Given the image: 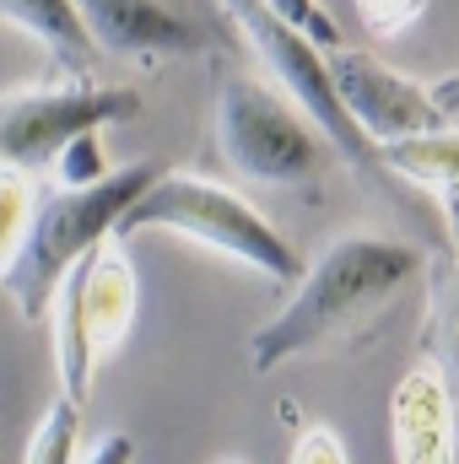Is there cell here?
Returning <instances> with one entry per match:
<instances>
[{
    "mask_svg": "<svg viewBox=\"0 0 459 464\" xmlns=\"http://www.w3.org/2000/svg\"><path fill=\"white\" fill-rule=\"evenodd\" d=\"M222 464H243V459H222Z\"/></svg>",
    "mask_w": 459,
    "mask_h": 464,
    "instance_id": "22",
    "label": "cell"
},
{
    "mask_svg": "<svg viewBox=\"0 0 459 464\" xmlns=\"http://www.w3.org/2000/svg\"><path fill=\"white\" fill-rule=\"evenodd\" d=\"M217 151L243 184L259 189H303L325 173V135L287 92L228 71L217 87V114H211Z\"/></svg>",
    "mask_w": 459,
    "mask_h": 464,
    "instance_id": "4",
    "label": "cell"
},
{
    "mask_svg": "<svg viewBox=\"0 0 459 464\" xmlns=\"http://www.w3.org/2000/svg\"><path fill=\"white\" fill-rule=\"evenodd\" d=\"M217 11L238 27V38L254 49V60L270 71V82L319 124V135L341 151L346 168H356V173H384L378 146L356 130V119L346 114L341 92H336V82H330V60H325V49H319L314 38H303L298 27H287L265 0H217Z\"/></svg>",
    "mask_w": 459,
    "mask_h": 464,
    "instance_id": "6",
    "label": "cell"
},
{
    "mask_svg": "<svg viewBox=\"0 0 459 464\" xmlns=\"http://www.w3.org/2000/svg\"><path fill=\"white\" fill-rule=\"evenodd\" d=\"M287 464H351V459H346L341 432H330V427H308V432L292 443V459Z\"/></svg>",
    "mask_w": 459,
    "mask_h": 464,
    "instance_id": "19",
    "label": "cell"
},
{
    "mask_svg": "<svg viewBox=\"0 0 459 464\" xmlns=\"http://www.w3.org/2000/svg\"><path fill=\"white\" fill-rule=\"evenodd\" d=\"M422 276V248L400 243V237H373V232H351L336 237L298 281L292 303L259 324L249 335V367L265 378L308 351H325L356 335L367 319H378L405 281Z\"/></svg>",
    "mask_w": 459,
    "mask_h": 464,
    "instance_id": "1",
    "label": "cell"
},
{
    "mask_svg": "<svg viewBox=\"0 0 459 464\" xmlns=\"http://www.w3.org/2000/svg\"><path fill=\"white\" fill-rule=\"evenodd\" d=\"M44 179L38 173H22V168H0V286L5 276L16 270L22 248H27V227L38 217V200H44Z\"/></svg>",
    "mask_w": 459,
    "mask_h": 464,
    "instance_id": "13",
    "label": "cell"
},
{
    "mask_svg": "<svg viewBox=\"0 0 459 464\" xmlns=\"http://www.w3.org/2000/svg\"><path fill=\"white\" fill-rule=\"evenodd\" d=\"M378 162H384V173H400V179L444 195L449 184H459V130L444 124V130L389 140V146H378Z\"/></svg>",
    "mask_w": 459,
    "mask_h": 464,
    "instance_id": "12",
    "label": "cell"
},
{
    "mask_svg": "<svg viewBox=\"0 0 459 464\" xmlns=\"http://www.w3.org/2000/svg\"><path fill=\"white\" fill-rule=\"evenodd\" d=\"M135 114H141L135 87H98L87 76L11 87V92H0V168H22V173L44 179V173H54L65 146Z\"/></svg>",
    "mask_w": 459,
    "mask_h": 464,
    "instance_id": "7",
    "label": "cell"
},
{
    "mask_svg": "<svg viewBox=\"0 0 459 464\" xmlns=\"http://www.w3.org/2000/svg\"><path fill=\"white\" fill-rule=\"evenodd\" d=\"M135 232H173L184 243H200L211 254H222L232 265L265 276V281H303V259L298 248L270 227L238 189L206 179V173H162L119 222V243Z\"/></svg>",
    "mask_w": 459,
    "mask_h": 464,
    "instance_id": "3",
    "label": "cell"
},
{
    "mask_svg": "<svg viewBox=\"0 0 459 464\" xmlns=\"http://www.w3.org/2000/svg\"><path fill=\"white\" fill-rule=\"evenodd\" d=\"M87 38L98 44V54L130 60V65H173V60H195L206 49V27H195L190 16H179L168 0H71Z\"/></svg>",
    "mask_w": 459,
    "mask_h": 464,
    "instance_id": "9",
    "label": "cell"
},
{
    "mask_svg": "<svg viewBox=\"0 0 459 464\" xmlns=\"http://www.w3.org/2000/svg\"><path fill=\"white\" fill-rule=\"evenodd\" d=\"M325 60H330V82L341 92L346 114L356 119V130L373 146H389V140H405V135H422V130H444V119H438L422 82L389 71L384 60H373L362 49H330Z\"/></svg>",
    "mask_w": 459,
    "mask_h": 464,
    "instance_id": "8",
    "label": "cell"
},
{
    "mask_svg": "<svg viewBox=\"0 0 459 464\" xmlns=\"http://www.w3.org/2000/svg\"><path fill=\"white\" fill-rule=\"evenodd\" d=\"M351 5H356V16L373 38H400L427 11V0H351Z\"/></svg>",
    "mask_w": 459,
    "mask_h": 464,
    "instance_id": "17",
    "label": "cell"
},
{
    "mask_svg": "<svg viewBox=\"0 0 459 464\" xmlns=\"http://www.w3.org/2000/svg\"><path fill=\"white\" fill-rule=\"evenodd\" d=\"M459 394V270L438 286V356H433Z\"/></svg>",
    "mask_w": 459,
    "mask_h": 464,
    "instance_id": "16",
    "label": "cell"
},
{
    "mask_svg": "<svg viewBox=\"0 0 459 464\" xmlns=\"http://www.w3.org/2000/svg\"><path fill=\"white\" fill-rule=\"evenodd\" d=\"M157 179H162L157 162H130V168H114L109 179L82 184V189H71V184L44 189L38 217H33V227H27V248H22L16 270L5 276V286H0V292L11 297V308H16L22 319H44V314L54 308L65 276H71L98 243L114 237L119 222H124V211H130Z\"/></svg>",
    "mask_w": 459,
    "mask_h": 464,
    "instance_id": "2",
    "label": "cell"
},
{
    "mask_svg": "<svg viewBox=\"0 0 459 464\" xmlns=\"http://www.w3.org/2000/svg\"><path fill=\"white\" fill-rule=\"evenodd\" d=\"M0 464H5V459H0Z\"/></svg>",
    "mask_w": 459,
    "mask_h": 464,
    "instance_id": "23",
    "label": "cell"
},
{
    "mask_svg": "<svg viewBox=\"0 0 459 464\" xmlns=\"http://www.w3.org/2000/svg\"><path fill=\"white\" fill-rule=\"evenodd\" d=\"M76 449H82V405L60 394V400H49V411L38 416L22 464H82Z\"/></svg>",
    "mask_w": 459,
    "mask_h": 464,
    "instance_id": "14",
    "label": "cell"
},
{
    "mask_svg": "<svg viewBox=\"0 0 459 464\" xmlns=\"http://www.w3.org/2000/svg\"><path fill=\"white\" fill-rule=\"evenodd\" d=\"M114 168H103V146H98V135H82L76 146H65V157L54 162V184H71V189H82V184H98V179H109Z\"/></svg>",
    "mask_w": 459,
    "mask_h": 464,
    "instance_id": "18",
    "label": "cell"
},
{
    "mask_svg": "<svg viewBox=\"0 0 459 464\" xmlns=\"http://www.w3.org/2000/svg\"><path fill=\"white\" fill-rule=\"evenodd\" d=\"M265 5H270L287 27H298L303 38H314L325 54H330V49H341V27H336V16H330L319 0H265Z\"/></svg>",
    "mask_w": 459,
    "mask_h": 464,
    "instance_id": "15",
    "label": "cell"
},
{
    "mask_svg": "<svg viewBox=\"0 0 459 464\" xmlns=\"http://www.w3.org/2000/svg\"><path fill=\"white\" fill-rule=\"evenodd\" d=\"M82 464H135V438L130 432H109V438H98V449Z\"/></svg>",
    "mask_w": 459,
    "mask_h": 464,
    "instance_id": "21",
    "label": "cell"
},
{
    "mask_svg": "<svg viewBox=\"0 0 459 464\" xmlns=\"http://www.w3.org/2000/svg\"><path fill=\"white\" fill-rule=\"evenodd\" d=\"M0 27L33 38L71 76H82L93 60H103L98 44L87 38V27H82V16H76L71 0H0Z\"/></svg>",
    "mask_w": 459,
    "mask_h": 464,
    "instance_id": "11",
    "label": "cell"
},
{
    "mask_svg": "<svg viewBox=\"0 0 459 464\" xmlns=\"http://www.w3.org/2000/svg\"><path fill=\"white\" fill-rule=\"evenodd\" d=\"M395 464H454V383L438 362H416L389 400Z\"/></svg>",
    "mask_w": 459,
    "mask_h": 464,
    "instance_id": "10",
    "label": "cell"
},
{
    "mask_svg": "<svg viewBox=\"0 0 459 464\" xmlns=\"http://www.w3.org/2000/svg\"><path fill=\"white\" fill-rule=\"evenodd\" d=\"M141 308V286H135V265L124 254V243L109 237L98 243L60 286L54 297V372H60V394L87 405L98 367L124 346L130 324Z\"/></svg>",
    "mask_w": 459,
    "mask_h": 464,
    "instance_id": "5",
    "label": "cell"
},
{
    "mask_svg": "<svg viewBox=\"0 0 459 464\" xmlns=\"http://www.w3.org/2000/svg\"><path fill=\"white\" fill-rule=\"evenodd\" d=\"M427 98H433V109H438V119H444L449 130H459V71H449V76H438V82H427Z\"/></svg>",
    "mask_w": 459,
    "mask_h": 464,
    "instance_id": "20",
    "label": "cell"
}]
</instances>
